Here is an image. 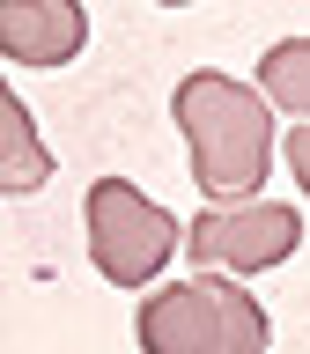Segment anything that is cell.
<instances>
[{
    "label": "cell",
    "mask_w": 310,
    "mask_h": 354,
    "mask_svg": "<svg viewBox=\"0 0 310 354\" xmlns=\"http://www.w3.org/2000/svg\"><path fill=\"white\" fill-rule=\"evenodd\" d=\"M281 155H288V170H295V185H303V192H310V126H288Z\"/></svg>",
    "instance_id": "cell-8"
},
{
    "label": "cell",
    "mask_w": 310,
    "mask_h": 354,
    "mask_svg": "<svg viewBox=\"0 0 310 354\" xmlns=\"http://www.w3.org/2000/svg\"><path fill=\"white\" fill-rule=\"evenodd\" d=\"M163 8H192V0H163Z\"/></svg>",
    "instance_id": "cell-9"
},
{
    "label": "cell",
    "mask_w": 310,
    "mask_h": 354,
    "mask_svg": "<svg viewBox=\"0 0 310 354\" xmlns=\"http://www.w3.org/2000/svg\"><path fill=\"white\" fill-rule=\"evenodd\" d=\"M133 332H140L148 354H266L273 347L259 295H244L221 273H192V281L155 288L133 317Z\"/></svg>",
    "instance_id": "cell-2"
},
{
    "label": "cell",
    "mask_w": 310,
    "mask_h": 354,
    "mask_svg": "<svg viewBox=\"0 0 310 354\" xmlns=\"http://www.w3.org/2000/svg\"><path fill=\"white\" fill-rule=\"evenodd\" d=\"M89 44L82 0H0V59L15 66H66Z\"/></svg>",
    "instance_id": "cell-5"
},
{
    "label": "cell",
    "mask_w": 310,
    "mask_h": 354,
    "mask_svg": "<svg viewBox=\"0 0 310 354\" xmlns=\"http://www.w3.org/2000/svg\"><path fill=\"white\" fill-rule=\"evenodd\" d=\"M295 243H303V214L281 207V199L207 207V214L185 229V251H192L207 273H259V266H281Z\"/></svg>",
    "instance_id": "cell-4"
},
{
    "label": "cell",
    "mask_w": 310,
    "mask_h": 354,
    "mask_svg": "<svg viewBox=\"0 0 310 354\" xmlns=\"http://www.w3.org/2000/svg\"><path fill=\"white\" fill-rule=\"evenodd\" d=\"M44 177H52V155H44L37 126L22 118V104L0 82V192H37Z\"/></svg>",
    "instance_id": "cell-6"
},
{
    "label": "cell",
    "mask_w": 310,
    "mask_h": 354,
    "mask_svg": "<svg viewBox=\"0 0 310 354\" xmlns=\"http://www.w3.org/2000/svg\"><path fill=\"white\" fill-rule=\"evenodd\" d=\"M259 96H266L273 111L310 118V37H281V44L259 59Z\"/></svg>",
    "instance_id": "cell-7"
},
{
    "label": "cell",
    "mask_w": 310,
    "mask_h": 354,
    "mask_svg": "<svg viewBox=\"0 0 310 354\" xmlns=\"http://www.w3.org/2000/svg\"><path fill=\"white\" fill-rule=\"evenodd\" d=\"M177 126L192 148V185L207 192V207H244L259 199L266 170H273V111L259 88L229 82V74H185L177 82Z\"/></svg>",
    "instance_id": "cell-1"
},
{
    "label": "cell",
    "mask_w": 310,
    "mask_h": 354,
    "mask_svg": "<svg viewBox=\"0 0 310 354\" xmlns=\"http://www.w3.org/2000/svg\"><path fill=\"white\" fill-rule=\"evenodd\" d=\"M82 214H89V259L111 288H148L170 266V251L185 243V221L126 177H96Z\"/></svg>",
    "instance_id": "cell-3"
}]
</instances>
